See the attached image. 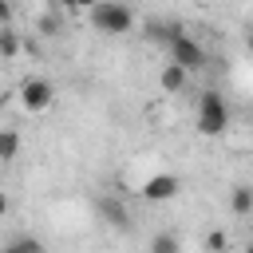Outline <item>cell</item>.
<instances>
[{
    "instance_id": "cell-7",
    "label": "cell",
    "mask_w": 253,
    "mask_h": 253,
    "mask_svg": "<svg viewBox=\"0 0 253 253\" xmlns=\"http://www.w3.org/2000/svg\"><path fill=\"white\" fill-rule=\"evenodd\" d=\"M186 83H190V71H182L178 63H162V67H158V91H166V95H178Z\"/></svg>"
},
{
    "instance_id": "cell-1",
    "label": "cell",
    "mask_w": 253,
    "mask_h": 253,
    "mask_svg": "<svg viewBox=\"0 0 253 253\" xmlns=\"http://www.w3.org/2000/svg\"><path fill=\"white\" fill-rule=\"evenodd\" d=\"M87 16H91V28L103 32V36H126L134 28V12L123 0H99Z\"/></svg>"
},
{
    "instance_id": "cell-16",
    "label": "cell",
    "mask_w": 253,
    "mask_h": 253,
    "mask_svg": "<svg viewBox=\"0 0 253 253\" xmlns=\"http://www.w3.org/2000/svg\"><path fill=\"white\" fill-rule=\"evenodd\" d=\"M0 28H8V0H0Z\"/></svg>"
},
{
    "instance_id": "cell-15",
    "label": "cell",
    "mask_w": 253,
    "mask_h": 253,
    "mask_svg": "<svg viewBox=\"0 0 253 253\" xmlns=\"http://www.w3.org/2000/svg\"><path fill=\"white\" fill-rule=\"evenodd\" d=\"M63 4H67V8H83V12H91L99 0H63Z\"/></svg>"
},
{
    "instance_id": "cell-5",
    "label": "cell",
    "mask_w": 253,
    "mask_h": 253,
    "mask_svg": "<svg viewBox=\"0 0 253 253\" xmlns=\"http://www.w3.org/2000/svg\"><path fill=\"white\" fill-rule=\"evenodd\" d=\"M178 190H182L178 174H150L138 194H142L146 202H170V198H178Z\"/></svg>"
},
{
    "instance_id": "cell-11",
    "label": "cell",
    "mask_w": 253,
    "mask_h": 253,
    "mask_svg": "<svg viewBox=\"0 0 253 253\" xmlns=\"http://www.w3.org/2000/svg\"><path fill=\"white\" fill-rule=\"evenodd\" d=\"M16 154H20V134L8 130V126H0V162H12Z\"/></svg>"
},
{
    "instance_id": "cell-6",
    "label": "cell",
    "mask_w": 253,
    "mask_h": 253,
    "mask_svg": "<svg viewBox=\"0 0 253 253\" xmlns=\"http://www.w3.org/2000/svg\"><path fill=\"white\" fill-rule=\"evenodd\" d=\"M95 210H99V217H103L111 229H130V213H126V206H123L119 198L103 194V198L95 202Z\"/></svg>"
},
{
    "instance_id": "cell-3",
    "label": "cell",
    "mask_w": 253,
    "mask_h": 253,
    "mask_svg": "<svg viewBox=\"0 0 253 253\" xmlns=\"http://www.w3.org/2000/svg\"><path fill=\"white\" fill-rule=\"evenodd\" d=\"M51 103H55V87H51L47 79L32 75V79H24V83H20V107H24V111H32V115H43Z\"/></svg>"
},
{
    "instance_id": "cell-17",
    "label": "cell",
    "mask_w": 253,
    "mask_h": 253,
    "mask_svg": "<svg viewBox=\"0 0 253 253\" xmlns=\"http://www.w3.org/2000/svg\"><path fill=\"white\" fill-rule=\"evenodd\" d=\"M4 213H8V194L0 190V217H4Z\"/></svg>"
},
{
    "instance_id": "cell-19",
    "label": "cell",
    "mask_w": 253,
    "mask_h": 253,
    "mask_svg": "<svg viewBox=\"0 0 253 253\" xmlns=\"http://www.w3.org/2000/svg\"><path fill=\"white\" fill-rule=\"evenodd\" d=\"M241 253H253V245H249V249H241Z\"/></svg>"
},
{
    "instance_id": "cell-8",
    "label": "cell",
    "mask_w": 253,
    "mask_h": 253,
    "mask_svg": "<svg viewBox=\"0 0 253 253\" xmlns=\"http://www.w3.org/2000/svg\"><path fill=\"white\" fill-rule=\"evenodd\" d=\"M178 36H182V28L170 24V20H154V24H146V40H150V43H166V47H170Z\"/></svg>"
},
{
    "instance_id": "cell-14",
    "label": "cell",
    "mask_w": 253,
    "mask_h": 253,
    "mask_svg": "<svg viewBox=\"0 0 253 253\" xmlns=\"http://www.w3.org/2000/svg\"><path fill=\"white\" fill-rule=\"evenodd\" d=\"M16 51H20V36H16L12 28H0V55H4V59H12Z\"/></svg>"
},
{
    "instance_id": "cell-2",
    "label": "cell",
    "mask_w": 253,
    "mask_h": 253,
    "mask_svg": "<svg viewBox=\"0 0 253 253\" xmlns=\"http://www.w3.org/2000/svg\"><path fill=\"white\" fill-rule=\"evenodd\" d=\"M225 130H229V107H225V99L217 91H202V99H198V134L217 138Z\"/></svg>"
},
{
    "instance_id": "cell-12",
    "label": "cell",
    "mask_w": 253,
    "mask_h": 253,
    "mask_svg": "<svg viewBox=\"0 0 253 253\" xmlns=\"http://www.w3.org/2000/svg\"><path fill=\"white\" fill-rule=\"evenodd\" d=\"M202 249L206 253H229V233L225 229H210L206 241H202Z\"/></svg>"
},
{
    "instance_id": "cell-13",
    "label": "cell",
    "mask_w": 253,
    "mask_h": 253,
    "mask_svg": "<svg viewBox=\"0 0 253 253\" xmlns=\"http://www.w3.org/2000/svg\"><path fill=\"white\" fill-rule=\"evenodd\" d=\"M0 253H43V241H36V237H16V241L4 245Z\"/></svg>"
},
{
    "instance_id": "cell-18",
    "label": "cell",
    "mask_w": 253,
    "mask_h": 253,
    "mask_svg": "<svg viewBox=\"0 0 253 253\" xmlns=\"http://www.w3.org/2000/svg\"><path fill=\"white\" fill-rule=\"evenodd\" d=\"M245 47H249V51H253V28H249V36H245Z\"/></svg>"
},
{
    "instance_id": "cell-10",
    "label": "cell",
    "mask_w": 253,
    "mask_h": 253,
    "mask_svg": "<svg viewBox=\"0 0 253 253\" xmlns=\"http://www.w3.org/2000/svg\"><path fill=\"white\" fill-rule=\"evenodd\" d=\"M150 253H182V241H178V233H170V229L154 233V237H150Z\"/></svg>"
},
{
    "instance_id": "cell-9",
    "label": "cell",
    "mask_w": 253,
    "mask_h": 253,
    "mask_svg": "<svg viewBox=\"0 0 253 253\" xmlns=\"http://www.w3.org/2000/svg\"><path fill=\"white\" fill-rule=\"evenodd\" d=\"M229 210H233L237 217L253 213V186H233V190H229Z\"/></svg>"
},
{
    "instance_id": "cell-4",
    "label": "cell",
    "mask_w": 253,
    "mask_h": 253,
    "mask_svg": "<svg viewBox=\"0 0 253 253\" xmlns=\"http://www.w3.org/2000/svg\"><path fill=\"white\" fill-rule=\"evenodd\" d=\"M170 63H178L182 71H202L206 67V47L194 40V36H178L174 43H170Z\"/></svg>"
}]
</instances>
